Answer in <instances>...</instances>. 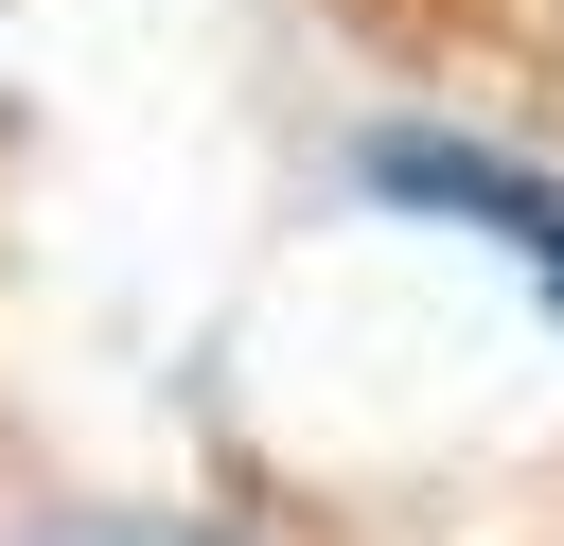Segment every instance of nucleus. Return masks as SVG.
<instances>
[{
    "instance_id": "nucleus-2",
    "label": "nucleus",
    "mask_w": 564,
    "mask_h": 546,
    "mask_svg": "<svg viewBox=\"0 0 564 546\" xmlns=\"http://www.w3.org/2000/svg\"><path fill=\"white\" fill-rule=\"evenodd\" d=\"M35 546H247V528H212V511H53Z\"/></svg>"
},
{
    "instance_id": "nucleus-1",
    "label": "nucleus",
    "mask_w": 564,
    "mask_h": 546,
    "mask_svg": "<svg viewBox=\"0 0 564 546\" xmlns=\"http://www.w3.org/2000/svg\"><path fill=\"white\" fill-rule=\"evenodd\" d=\"M370 194L494 229V247H511V264L546 282V317H564V176H529L511 141H441V123H388V141H370Z\"/></svg>"
}]
</instances>
